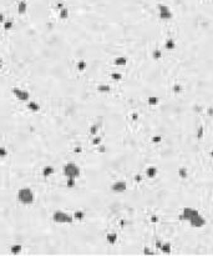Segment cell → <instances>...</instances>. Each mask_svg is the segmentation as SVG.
I'll return each instance as SVG.
<instances>
[{"instance_id":"2","label":"cell","mask_w":213,"mask_h":256,"mask_svg":"<svg viewBox=\"0 0 213 256\" xmlns=\"http://www.w3.org/2000/svg\"><path fill=\"white\" fill-rule=\"evenodd\" d=\"M74 215H70L69 212H65L62 210H56L53 214V221L55 224H61V225H70L74 222Z\"/></svg>"},{"instance_id":"23","label":"cell","mask_w":213,"mask_h":256,"mask_svg":"<svg viewBox=\"0 0 213 256\" xmlns=\"http://www.w3.org/2000/svg\"><path fill=\"white\" fill-rule=\"evenodd\" d=\"M155 102H158L157 99H150V104H155Z\"/></svg>"},{"instance_id":"22","label":"cell","mask_w":213,"mask_h":256,"mask_svg":"<svg viewBox=\"0 0 213 256\" xmlns=\"http://www.w3.org/2000/svg\"><path fill=\"white\" fill-rule=\"evenodd\" d=\"M77 66H78V69H80V70H82V69H85V63H80V64L77 65Z\"/></svg>"},{"instance_id":"10","label":"cell","mask_w":213,"mask_h":256,"mask_svg":"<svg viewBox=\"0 0 213 256\" xmlns=\"http://www.w3.org/2000/svg\"><path fill=\"white\" fill-rule=\"evenodd\" d=\"M21 250H22V246L19 245V244H15V245H11V246H10V252L14 254V255L20 254Z\"/></svg>"},{"instance_id":"6","label":"cell","mask_w":213,"mask_h":256,"mask_svg":"<svg viewBox=\"0 0 213 256\" xmlns=\"http://www.w3.org/2000/svg\"><path fill=\"white\" fill-rule=\"evenodd\" d=\"M13 94L18 100H20V101H27L29 100V97H30L29 91L21 89V87H13Z\"/></svg>"},{"instance_id":"20","label":"cell","mask_w":213,"mask_h":256,"mask_svg":"<svg viewBox=\"0 0 213 256\" xmlns=\"http://www.w3.org/2000/svg\"><path fill=\"white\" fill-rule=\"evenodd\" d=\"M166 45L168 46V49H173L174 48V41L173 40H168L167 43H166Z\"/></svg>"},{"instance_id":"4","label":"cell","mask_w":213,"mask_h":256,"mask_svg":"<svg viewBox=\"0 0 213 256\" xmlns=\"http://www.w3.org/2000/svg\"><path fill=\"white\" fill-rule=\"evenodd\" d=\"M187 221L189 222V225H191L192 227H198V229H200V227H203V226L206 225V222H207V221H206V219L203 217V216H202L197 210L194 211V212L192 214V215L188 217V220H187Z\"/></svg>"},{"instance_id":"15","label":"cell","mask_w":213,"mask_h":256,"mask_svg":"<svg viewBox=\"0 0 213 256\" xmlns=\"http://www.w3.org/2000/svg\"><path fill=\"white\" fill-rule=\"evenodd\" d=\"M67 16H69V10L66 8H62L61 10H60V18H61V19H66Z\"/></svg>"},{"instance_id":"17","label":"cell","mask_w":213,"mask_h":256,"mask_svg":"<svg viewBox=\"0 0 213 256\" xmlns=\"http://www.w3.org/2000/svg\"><path fill=\"white\" fill-rule=\"evenodd\" d=\"M6 155H8L6 149H5V147H3V146H0V157H5Z\"/></svg>"},{"instance_id":"5","label":"cell","mask_w":213,"mask_h":256,"mask_svg":"<svg viewBox=\"0 0 213 256\" xmlns=\"http://www.w3.org/2000/svg\"><path fill=\"white\" fill-rule=\"evenodd\" d=\"M157 9H158V15H160L161 19H163V20L172 19L173 13H172V10L170 9V6L165 5V4H160V5L157 6Z\"/></svg>"},{"instance_id":"8","label":"cell","mask_w":213,"mask_h":256,"mask_svg":"<svg viewBox=\"0 0 213 256\" xmlns=\"http://www.w3.org/2000/svg\"><path fill=\"white\" fill-rule=\"evenodd\" d=\"M54 173H55V169L53 166H45L43 169V176L44 178H49V176H51Z\"/></svg>"},{"instance_id":"9","label":"cell","mask_w":213,"mask_h":256,"mask_svg":"<svg viewBox=\"0 0 213 256\" xmlns=\"http://www.w3.org/2000/svg\"><path fill=\"white\" fill-rule=\"evenodd\" d=\"M27 109H29L30 111H34V113H36V111L40 110V105L38 104V102H35V101H29V102H27Z\"/></svg>"},{"instance_id":"25","label":"cell","mask_w":213,"mask_h":256,"mask_svg":"<svg viewBox=\"0 0 213 256\" xmlns=\"http://www.w3.org/2000/svg\"><path fill=\"white\" fill-rule=\"evenodd\" d=\"M4 20V18H3V15H0V21H3Z\"/></svg>"},{"instance_id":"16","label":"cell","mask_w":213,"mask_h":256,"mask_svg":"<svg viewBox=\"0 0 213 256\" xmlns=\"http://www.w3.org/2000/svg\"><path fill=\"white\" fill-rule=\"evenodd\" d=\"M85 214L82 211H76L75 214H74V219H78V220H81V219H84Z\"/></svg>"},{"instance_id":"3","label":"cell","mask_w":213,"mask_h":256,"mask_svg":"<svg viewBox=\"0 0 213 256\" xmlns=\"http://www.w3.org/2000/svg\"><path fill=\"white\" fill-rule=\"evenodd\" d=\"M62 171L67 179H78L81 175L80 166L75 164V162H66L62 167Z\"/></svg>"},{"instance_id":"24","label":"cell","mask_w":213,"mask_h":256,"mask_svg":"<svg viewBox=\"0 0 213 256\" xmlns=\"http://www.w3.org/2000/svg\"><path fill=\"white\" fill-rule=\"evenodd\" d=\"M1 69H3V59L0 58V70H1Z\"/></svg>"},{"instance_id":"12","label":"cell","mask_w":213,"mask_h":256,"mask_svg":"<svg viewBox=\"0 0 213 256\" xmlns=\"http://www.w3.org/2000/svg\"><path fill=\"white\" fill-rule=\"evenodd\" d=\"M146 175L149 176L150 179H153L155 176L157 175V169L156 167H153V166H151V167H149V169L146 170Z\"/></svg>"},{"instance_id":"18","label":"cell","mask_w":213,"mask_h":256,"mask_svg":"<svg viewBox=\"0 0 213 256\" xmlns=\"http://www.w3.org/2000/svg\"><path fill=\"white\" fill-rule=\"evenodd\" d=\"M75 181H76V179H67L66 185L69 186V188H74V185H75Z\"/></svg>"},{"instance_id":"1","label":"cell","mask_w":213,"mask_h":256,"mask_svg":"<svg viewBox=\"0 0 213 256\" xmlns=\"http://www.w3.org/2000/svg\"><path fill=\"white\" fill-rule=\"evenodd\" d=\"M16 200L21 205L29 206V205L34 204L35 201V194L30 188H21L19 189V191L16 194Z\"/></svg>"},{"instance_id":"13","label":"cell","mask_w":213,"mask_h":256,"mask_svg":"<svg viewBox=\"0 0 213 256\" xmlns=\"http://www.w3.org/2000/svg\"><path fill=\"white\" fill-rule=\"evenodd\" d=\"M18 11H19V14H25L27 11V4H26V1H20V4L18 5Z\"/></svg>"},{"instance_id":"11","label":"cell","mask_w":213,"mask_h":256,"mask_svg":"<svg viewBox=\"0 0 213 256\" xmlns=\"http://www.w3.org/2000/svg\"><path fill=\"white\" fill-rule=\"evenodd\" d=\"M106 240H107V243L114 245L115 243L117 241V235L115 234V232H111V234H107V236H106Z\"/></svg>"},{"instance_id":"19","label":"cell","mask_w":213,"mask_h":256,"mask_svg":"<svg viewBox=\"0 0 213 256\" xmlns=\"http://www.w3.org/2000/svg\"><path fill=\"white\" fill-rule=\"evenodd\" d=\"M126 63H127V60L125 59V58H118V59L116 60V64H117V65H125Z\"/></svg>"},{"instance_id":"21","label":"cell","mask_w":213,"mask_h":256,"mask_svg":"<svg viewBox=\"0 0 213 256\" xmlns=\"http://www.w3.org/2000/svg\"><path fill=\"white\" fill-rule=\"evenodd\" d=\"M11 25H13V23L11 21H6V23H4V28H5V29H11Z\"/></svg>"},{"instance_id":"14","label":"cell","mask_w":213,"mask_h":256,"mask_svg":"<svg viewBox=\"0 0 213 256\" xmlns=\"http://www.w3.org/2000/svg\"><path fill=\"white\" fill-rule=\"evenodd\" d=\"M160 249L163 251L165 254H170V252H171V244H168V243H167V244H162Z\"/></svg>"},{"instance_id":"7","label":"cell","mask_w":213,"mask_h":256,"mask_svg":"<svg viewBox=\"0 0 213 256\" xmlns=\"http://www.w3.org/2000/svg\"><path fill=\"white\" fill-rule=\"evenodd\" d=\"M111 190L116 194H122L127 190V183L123 180H117L111 185Z\"/></svg>"},{"instance_id":"26","label":"cell","mask_w":213,"mask_h":256,"mask_svg":"<svg viewBox=\"0 0 213 256\" xmlns=\"http://www.w3.org/2000/svg\"><path fill=\"white\" fill-rule=\"evenodd\" d=\"M212 155H213V152H212Z\"/></svg>"}]
</instances>
